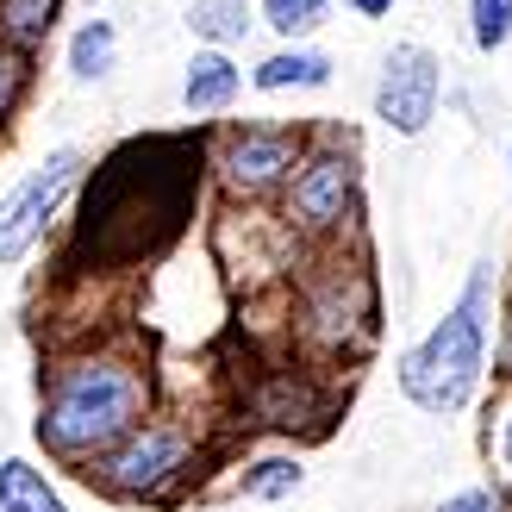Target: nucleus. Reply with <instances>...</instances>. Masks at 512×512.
Listing matches in <instances>:
<instances>
[{
    "label": "nucleus",
    "mask_w": 512,
    "mask_h": 512,
    "mask_svg": "<svg viewBox=\"0 0 512 512\" xmlns=\"http://www.w3.org/2000/svg\"><path fill=\"white\" fill-rule=\"evenodd\" d=\"M238 94H244V69H238L232 50L194 44V57L182 63V107L194 119H225L238 107Z\"/></svg>",
    "instance_id": "10"
},
{
    "label": "nucleus",
    "mask_w": 512,
    "mask_h": 512,
    "mask_svg": "<svg viewBox=\"0 0 512 512\" xmlns=\"http://www.w3.org/2000/svg\"><path fill=\"white\" fill-rule=\"evenodd\" d=\"M369 100H375V119L388 125L394 138H425L438 107H444V57L431 44H419V38L394 44L388 57H381V69H375V94Z\"/></svg>",
    "instance_id": "9"
},
{
    "label": "nucleus",
    "mask_w": 512,
    "mask_h": 512,
    "mask_svg": "<svg viewBox=\"0 0 512 512\" xmlns=\"http://www.w3.org/2000/svg\"><path fill=\"white\" fill-rule=\"evenodd\" d=\"M325 19H331V0H256V25H269L275 44H313Z\"/></svg>",
    "instance_id": "17"
},
{
    "label": "nucleus",
    "mask_w": 512,
    "mask_h": 512,
    "mask_svg": "<svg viewBox=\"0 0 512 512\" xmlns=\"http://www.w3.org/2000/svg\"><path fill=\"white\" fill-rule=\"evenodd\" d=\"M113 69H119V25L94 13V19H82L69 32V44H63V75H69L75 88H100Z\"/></svg>",
    "instance_id": "12"
},
{
    "label": "nucleus",
    "mask_w": 512,
    "mask_h": 512,
    "mask_svg": "<svg viewBox=\"0 0 512 512\" xmlns=\"http://www.w3.org/2000/svg\"><path fill=\"white\" fill-rule=\"evenodd\" d=\"M500 363L512 369V281H506V313H500Z\"/></svg>",
    "instance_id": "22"
},
{
    "label": "nucleus",
    "mask_w": 512,
    "mask_h": 512,
    "mask_svg": "<svg viewBox=\"0 0 512 512\" xmlns=\"http://www.w3.org/2000/svg\"><path fill=\"white\" fill-rule=\"evenodd\" d=\"M344 7H350L356 19H388V13L400 7V0H344Z\"/></svg>",
    "instance_id": "21"
},
{
    "label": "nucleus",
    "mask_w": 512,
    "mask_h": 512,
    "mask_svg": "<svg viewBox=\"0 0 512 512\" xmlns=\"http://www.w3.org/2000/svg\"><path fill=\"white\" fill-rule=\"evenodd\" d=\"M0 512H69V500L32 456H0Z\"/></svg>",
    "instance_id": "14"
},
{
    "label": "nucleus",
    "mask_w": 512,
    "mask_h": 512,
    "mask_svg": "<svg viewBox=\"0 0 512 512\" xmlns=\"http://www.w3.org/2000/svg\"><path fill=\"white\" fill-rule=\"evenodd\" d=\"M506 175H512V157H506Z\"/></svg>",
    "instance_id": "24"
},
{
    "label": "nucleus",
    "mask_w": 512,
    "mask_h": 512,
    "mask_svg": "<svg viewBox=\"0 0 512 512\" xmlns=\"http://www.w3.org/2000/svg\"><path fill=\"white\" fill-rule=\"evenodd\" d=\"M331 75H338L331 50H319V44H275L269 57L250 63V88L256 94H319V88H331Z\"/></svg>",
    "instance_id": "11"
},
{
    "label": "nucleus",
    "mask_w": 512,
    "mask_h": 512,
    "mask_svg": "<svg viewBox=\"0 0 512 512\" xmlns=\"http://www.w3.org/2000/svg\"><path fill=\"white\" fill-rule=\"evenodd\" d=\"M363 219V150L350 132H306V157L281 188V232L300 244H344Z\"/></svg>",
    "instance_id": "4"
},
{
    "label": "nucleus",
    "mask_w": 512,
    "mask_h": 512,
    "mask_svg": "<svg viewBox=\"0 0 512 512\" xmlns=\"http://www.w3.org/2000/svg\"><path fill=\"white\" fill-rule=\"evenodd\" d=\"M32 63H38L32 50H19V44L0 38V138L13 132V119L25 113V100H32V75H38Z\"/></svg>",
    "instance_id": "18"
},
{
    "label": "nucleus",
    "mask_w": 512,
    "mask_h": 512,
    "mask_svg": "<svg viewBox=\"0 0 512 512\" xmlns=\"http://www.w3.org/2000/svg\"><path fill=\"white\" fill-rule=\"evenodd\" d=\"M488 319H494V256H481L463 281V294H456V306L394 363L400 394L419 413H431V419L469 413V400L488 381Z\"/></svg>",
    "instance_id": "3"
},
{
    "label": "nucleus",
    "mask_w": 512,
    "mask_h": 512,
    "mask_svg": "<svg viewBox=\"0 0 512 512\" xmlns=\"http://www.w3.org/2000/svg\"><path fill=\"white\" fill-rule=\"evenodd\" d=\"M469 44L481 57H500L512 44V0H469Z\"/></svg>",
    "instance_id": "19"
},
{
    "label": "nucleus",
    "mask_w": 512,
    "mask_h": 512,
    "mask_svg": "<svg viewBox=\"0 0 512 512\" xmlns=\"http://www.w3.org/2000/svg\"><path fill=\"white\" fill-rule=\"evenodd\" d=\"M194 44L207 50H238L250 32H256V0H188L182 7Z\"/></svg>",
    "instance_id": "13"
},
{
    "label": "nucleus",
    "mask_w": 512,
    "mask_h": 512,
    "mask_svg": "<svg viewBox=\"0 0 512 512\" xmlns=\"http://www.w3.org/2000/svg\"><path fill=\"white\" fill-rule=\"evenodd\" d=\"M69 0H0V38L19 44V50H44V38L57 32V19H63Z\"/></svg>",
    "instance_id": "16"
},
{
    "label": "nucleus",
    "mask_w": 512,
    "mask_h": 512,
    "mask_svg": "<svg viewBox=\"0 0 512 512\" xmlns=\"http://www.w3.org/2000/svg\"><path fill=\"white\" fill-rule=\"evenodd\" d=\"M300 157H306V125H281V119H225L207 138V175L232 207L281 200Z\"/></svg>",
    "instance_id": "6"
},
{
    "label": "nucleus",
    "mask_w": 512,
    "mask_h": 512,
    "mask_svg": "<svg viewBox=\"0 0 512 512\" xmlns=\"http://www.w3.org/2000/svg\"><path fill=\"white\" fill-rule=\"evenodd\" d=\"M294 331L313 356H350L375 338V281L363 263H325L313 281L300 288L294 306Z\"/></svg>",
    "instance_id": "8"
},
{
    "label": "nucleus",
    "mask_w": 512,
    "mask_h": 512,
    "mask_svg": "<svg viewBox=\"0 0 512 512\" xmlns=\"http://www.w3.org/2000/svg\"><path fill=\"white\" fill-rule=\"evenodd\" d=\"M438 512H506V494L500 488H463V494H444Z\"/></svg>",
    "instance_id": "20"
},
{
    "label": "nucleus",
    "mask_w": 512,
    "mask_h": 512,
    "mask_svg": "<svg viewBox=\"0 0 512 512\" xmlns=\"http://www.w3.org/2000/svg\"><path fill=\"white\" fill-rule=\"evenodd\" d=\"M207 175V144L188 138H132L107 163L82 175V213H75L69 269H125L175 244L200 200Z\"/></svg>",
    "instance_id": "1"
},
{
    "label": "nucleus",
    "mask_w": 512,
    "mask_h": 512,
    "mask_svg": "<svg viewBox=\"0 0 512 512\" xmlns=\"http://www.w3.org/2000/svg\"><path fill=\"white\" fill-rule=\"evenodd\" d=\"M157 413V375L138 344L119 338H88L57 350L38 369V419L32 438L50 463L88 469L94 456H107L125 431H138Z\"/></svg>",
    "instance_id": "2"
},
{
    "label": "nucleus",
    "mask_w": 512,
    "mask_h": 512,
    "mask_svg": "<svg viewBox=\"0 0 512 512\" xmlns=\"http://www.w3.org/2000/svg\"><path fill=\"white\" fill-rule=\"evenodd\" d=\"M194 463H200L194 425L188 419H169V413H150L138 431H125L107 456H94V463L75 469V475H82L94 494H107V500L157 506V500H169L194 475Z\"/></svg>",
    "instance_id": "5"
},
{
    "label": "nucleus",
    "mask_w": 512,
    "mask_h": 512,
    "mask_svg": "<svg viewBox=\"0 0 512 512\" xmlns=\"http://www.w3.org/2000/svg\"><path fill=\"white\" fill-rule=\"evenodd\" d=\"M82 175H88V150L82 144H57L0 194V269H19L25 256L50 238L57 213L75 200V188H82Z\"/></svg>",
    "instance_id": "7"
},
{
    "label": "nucleus",
    "mask_w": 512,
    "mask_h": 512,
    "mask_svg": "<svg viewBox=\"0 0 512 512\" xmlns=\"http://www.w3.org/2000/svg\"><path fill=\"white\" fill-rule=\"evenodd\" d=\"M300 488H306V463L288 456V450H263V456H250V463L238 469V494L256 500V506H281Z\"/></svg>",
    "instance_id": "15"
},
{
    "label": "nucleus",
    "mask_w": 512,
    "mask_h": 512,
    "mask_svg": "<svg viewBox=\"0 0 512 512\" xmlns=\"http://www.w3.org/2000/svg\"><path fill=\"white\" fill-rule=\"evenodd\" d=\"M494 450H500V469H512V413L500 419V438H494Z\"/></svg>",
    "instance_id": "23"
}]
</instances>
